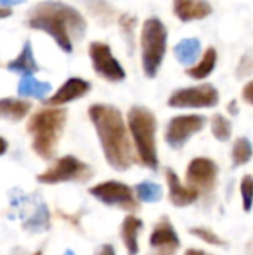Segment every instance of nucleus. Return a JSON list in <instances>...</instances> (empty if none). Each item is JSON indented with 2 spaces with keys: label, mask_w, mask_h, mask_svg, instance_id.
<instances>
[{
  "label": "nucleus",
  "mask_w": 253,
  "mask_h": 255,
  "mask_svg": "<svg viewBox=\"0 0 253 255\" xmlns=\"http://www.w3.org/2000/svg\"><path fill=\"white\" fill-rule=\"evenodd\" d=\"M240 193L243 200V209L245 212H251L253 208V176L245 175L240 184Z\"/></svg>",
  "instance_id": "cd10ccee"
},
{
  "label": "nucleus",
  "mask_w": 253,
  "mask_h": 255,
  "mask_svg": "<svg viewBox=\"0 0 253 255\" xmlns=\"http://www.w3.org/2000/svg\"><path fill=\"white\" fill-rule=\"evenodd\" d=\"M143 229V221L136 215H127L121 224L119 235L128 255L139 254V233Z\"/></svg>",
  "instance_id": "dca6fc26"
},
{
  "label": "nucleus",
  "mask_w": 253,
  "mask_h": 255,
  "mask_svg": "<svg viewBox=\"0 0 253 255\" xmlns=\"http://www.w3.org/2000/svg\"><path fill=\"white\" fill-rule=\"evenodd\" d=\"M253 72V58L249 54H245L237 66V78H246Z\"/></svg>",
  "instance_id": "c85d7f7f"
},
{
  "label": "nucleus",
  "mask_w": 253,
  "mask_h": 255,
  "mask_svg": "<svg viewBox=\"0 0 253 255\" xmlns=\"http://www.w3.org/2000/svg\"><path fill=\"white\" fill-rule=\"evenodd\" d=\"M88 193L106 206H113L127 212L139 211V202L134 196L133 188L124 182L106 181L100 182L88 190Z\"/></svg>",
  "instance_id": "6e6552de"
},
{
  "label": "nucleus",
  "mask_w": 253,
  "mask_h": 255,
  "mask_svg": "<svg viewBox=\"0 0 253 255\" xmlns=\"http://www.w3.org/2000/svg\"><path fill=\"white\" fill-rule=\"evenodd\" d=\"M64 255H75V254H73V251H70V250H67V251L64 253Z\"/></svg>",
  "instance_id": "c9c22d12"
},
{
  "label": "nucleus",
  "mask_w": 253,
  "mask_h": 255,
  "mask_svg": "<svg viewBox=\"0 0 253 255\" xmlns=\"http://www.w3.org/2000/svg\"><path fill=\"white\" fill-rule=\"evenodd\" d=\"M134 194L143 203H157L163 199L164 191L160 184L151 182V181H143L134 187Z\"/></svg>",
  "instance_id": "5701e85b"
},
{
  "label": "nucleus",
  "mask_w": 253,
  "mask_h": 255,
  "mask_svg": "<svg viewBox=\"0 0 253 255\" xmlns=\"http://www.w3.org/2000/svg\"><path fill=\"white\" fill-rule=\"evenodd\" d=\"M218 164L207 157H197L189 161L186 167V185L198 193L210 194L218 181Z\"/></svg>",
  "instance_id": "9b49d317"
},
{
  "label": "nucleus",
  "mask_w": 253,
  "mask_h": 255,
  "mask_svg": "<svg viewBox=\"0 0 253 255\" xmlns=\"http://www.w3.org/2000/svg\"><path fill=\"white\" fill-rule=\"evenodd\" d=\"M167 37L169 31L160 18L151 16L143 22L140 33L142 69L149 79H154L160 72L167 52Z\"/></svg>",
  "instance_id": "39448f33"
},
{
  "label": "nucleus",
  "mask_w": 253,
  "mask_h": 255,
  "mask_svg": "<svg viewBox=\"0 0 253 255\" xmlns=\"http://www.w3.org/2000/svg\"><path fill=\"white\" fill-rule=\"evenodd\" d=\"M127 126L134 140L136 154L145 167L151 170L158 169V149H157V117L146 106H133L127 114Z\"/></svg>",
  "instance_id": "20e7f679"
},
{
  "label": "nucleus",
  "mask_w": 253,
  "mask_h": 255,
  "mask_svg": "<svg viewBox=\"0 0 253 255\" xmlns=\"http://www.w3.org/2000/svg\"><path fill=\"white\" fill-rule=\"evenodd\" d=\"M95 255H116V253H115L113 245H110V244H104V245H101V247H100V250L97 251V254Z\"/></svg>",
  "instance_id": "7c9ffc66"
},
{
  "label": "nucleus",
  "mask_w": 253,
  "mask_h": 255,
  "mask_svg": "<svg viewBox=\"0 0 253 255\" xmlns=\"http://www.w3.org/2000/svg\"><path fill=\"white\" fill-rule=\"evenodd\" d=\"M119 30L122 31L124 37H125V42L128 45V49H134V28H136V22H137V18L133 16L131 13H121L119 19Z\"/></svg>",
  "instance_id": "a878e982"
},
{
  "label": "nucleus",
  "mask_w": 253,
  "mask_h": 255,
  "mask_svg": "<svg viewBox=\"0 0 253 255\" xmlns=\"http://www.w3.org/2000/svg\"><path fill=\"white\" fill-rule=\"evenodd\" d=\"M188 232H189V235L201 239L203 242H206L212 247H227V242L207 227H194V229H189Z\"/></svg>",
  "instance_id": "bb28decb"
},
{
  "label": "nucleus",
  "mask_w": 253,
  "mask_h": 255,
  "mask_svg": "<svg viewBox=\"0 0 253 255\" xmlns=\"http://www.w3.org/2000/svg\"><path fill=\"white\" fill-rule=\"evenodd\" d=\"M210 126H212V134L216 140L219 142H227L231 134H233V124L231 121L221 115V114H215L212 117V121H210Z\"/></svg>",
  "instance_id": "393cba45"
},
{
  "label": "nucleus",
  "mask_w": 253,
  "mask_h": 255,
  "mask_svg": "<svg viewBox=\"0 0 253 255\" xmlns=\"http://www.w3.org/2000/svg\"><path fill=\"white\" fill-rule=\"evenodd\" d=\"M167 103L174 109H209L219 103V91L212 84L179 88L171 93Z\"/></svg>",
  "instance_id": "0eeeda50"
},
{
  "label": "nucleus",
  "mask_w": 253,
  "mask_h": 255,
  "mask_svg": "<svg viewBox=\"0 0 253 255\" xmlns=\"http://www.w3.org/2000/svg\"><path fill=\"white\" fill-rule=\"evenodd\" d=\"M31 103L28 100L15 99V97H4L0 99V117L9 120V121H21L27 117V114L31 111Z\"/></svg>",
  "instance_id": "6ab92c4d"
},
{
  "label": "nucleus",
  "mask_w": 253,
  "mask_h": 255,
  "mask_svg": "<svg viewBox=\"0 0 253 255\" xmlns=\"http://www.w3.org/2000/svg\"><path fill=\"white\" fill-rule=\"evenodd\" d=\"M67 123V111L63 108H43L34 112L27 123L31 136V148L42 160L54 158L63 130Z\"/></svg>",
  "instance_id": "7ed1b4c3"
},
{
  "label": "nucleus",
  "mask_w": 253,
  "mask_h": 255,
  "mask_svg": "<svg viewBox=\"0 0 253 255\" xmlns=\"http://www.w3.org/2000/svg\"><path fill=\"white\" fill-rule=\"evenodd\" d=\"M173 12L182 22H189L207 18L213 12V7L209 1L203 0H176L173 3Z\"/></svg>",
  "instance_id": "2eb2a0df"
},
{
  "label": "nucleus",
  "mask_w": 253,
  "mask_h": 255,
  "mask_svg": "<svg viewBox=\"0 0 253 255\" xmlns=\"http://www.w3.org/2000/svg\"><path fill=\"white\" fill-rule=\"evenodd\" d=\"M166 179L169 185V197L173 206L176 208H186L192 203H195L200 197V193L188 185H183L177 176V173L173 169L166 170Z\"/></svg>",
  "instance_id": "4468645a"
},
{
  "label": "nucleus",
  "mask_w": 253,
  "mask_h": 255,
  "mask_svg": "<svg viewBox=\"0 0 253 255\" xmlns=\"http://www.w3.org/2000/svg\"><path fill=\"white\" fill-rule=\"evenodd\" d=\"M33 255H43V253H42V251H36Z\"/></svg>",
  "instance_id": "e433bc0d"
},
{
  "label": "nucleus",
  "mask_w": 253,
  "mask_h": 255,
  "mask_svg": "<svg viewBox=\"0 0 253 255\" xmlns=\"http://www.w3.org/2000/svg\"><path fill=\"white\" fill-rule=\"evenodd\" d=\"M89 91H91V84L88 81L81 79V78H70L45 103L49 108H58L73 100L85 97Z\"/></svg>",
  "instance_id": "ddd939ff"
},
{
  "label": "nucleus",
  "mask_w": 253,
  "mask_h": 255,
  "mask_svg": "<svg viewBox=\"0 0 253 255\" xmlns=\"http://www.w3.org/2000/svg\"><path fill=\"white\" fill-rule=\"evenodd\" d=\"M6 151H7V142H6V139H3L0 136V155H3Z\"/></svg>",
  "instance_id": "72a5a7b5"
},
{
  "label": "nucleus",
  "mask_w": 253,
  "mask_h": 255,
  "mask_svg": "<svg viewBox=\"0 0 253 255\" xmlns=\"http://www.w3.org/2000/svg\"><path fill=\"white\" fill-rule=\"evenodd\" d=\"M149 245L154 250L152 253L164 255H176L179 247H180V239L171 224V221L167 217H161L160 221L155 224L151 238H149Z\"/></svg>",
  "instance_id": "f8f14e48"
},
{
  "label": "nucleus",
  "mask_w": 253,
  "mask_h": 255,
  "mask_svg": "<svg viewBox=\"0 0 253 255\" xmlns=\"http://www.w3.org/2000/svg\"><path fill=\"white\" fill-rule=\"evenodd\" d=\"M88 117L98 136L107 164L116 172L128 170L134 163L133 145L128 136V126L118 108L95 103L88 108Z\"/></svg>",
  "instance_id": "f03ea898"
},
{
  "label": "nucleus",
  "mask_w": 253,
  "mask_h": 255,
  "mask_svg": "<svg viewBox=\"0 0 253 255\" xmlns=\"http://www.w3.org/2000/svg\"><path fill=\"white\" fill-rule=\"evenodd\" d=\"M52 90L49 82H42L34 76H22L18 82V96L43 100Z\"/></svg>",
  "instance_id": "412c9836"
},
{
  "label": "nucleus",
  "mask_w": 253,
  "mask_h": 255,
  "mask_svg": "<svg viewBox=\"0 0 253 255\" xmlns=\"http://www.w3.org/2000/svg\"><path fill=\"white\" fill-rule=\"evenodd\" d=\"M227 109H228V112H230V114H231L233 117L239 115V112H240V108L237 106V100H231V102L228 103Z\"/></svg>",
  "instance_id": "2f4dec72"
},
{
  "label": "nucleus",
  "mask_w": 253,
  "mask_h": 255,
  "mask_svg": "<svg viewBox=\"0 0 253 255\" xmlns=\"http://www.w3.org/2000/svg\"><path fill=\"white\" fill-rule=\"evenodd\" d=\"M10 15H12V9H3V7H0V19L7 18Z\"/></svg>",
  "instance_id": "f704fd0d"
},
{
  "label": "nucleus",
  "mask_w": 253,
  "mask_h": 255,
  "mask_svg": "<svg viewBox=\"0 0 253 255\" xmlns=\"http://www.w3.org/2000/svg\"><path fill=\"white\" fill-rule=\"evenodd\" d=\"M22 229L30 233H43L51 229V214L43 200H39L31 212L22 220Z\"/></svg>",
  "instance_id": "a211bd4d"
},
{
  "label": "nucleus",
  "mask_w": 253,
  "mask_h": 255,
  "mask_svg": "<svg viewBox=\"0 0 253 255\" xmlns=\"http://www.w3.org/2000/svg\"><path fill=\"white\" fill-rule=\"evenodd\" d=\"M185 255H210V254H207V253H204V251H201V250L189 248V250H186V251H185Z\"/></svg>",
  "instance_id": "473e14b6"
},
{
  "label": "nucleus",
  "mask_w": 253,
  "mask_h": 255,
  "mask_svg": "<svg viewBox=\"0 0 253 255\" xmlns=\"http://www.w3.org/2000/svg\"><path fill=\"white\" fill-rule=\"evenodd\" d=\"M206 126V117L198 114L177 115L167 124L164 139L166 143L173 149H182L186 142L197 133H200Z\"/></svg>",
  "instance_id": "9d476101"
},
{
  "label": "nucleus",
  "mask_w": 253,
  "mask_h": 255,
  "mask_svg": "<svg viewBox=\"0 0 253 255\" xmlns=\"http://www.w3.org/2000/svg\"><path fill=\"white\" fill-rule=\"evenodd\" d=\"M216 63H218V52L213 46H210L206 49L204 55L201 57V60L195 66L186 69V75L192 79H197V81L206 79L215 70Z\"/></svg>",
  "instance_id": "4be33fe9"
},
{
  "label": "nucleus",
  "mask_w": 253,
  "mask_h": 255,
  "mask_svg": "<svg viewBox=\"0 0 253 255\" xmlns=\"http://www.w3.org/2000/svg\"><path fill=\"white\" fill-rule=\"evenodd\" d=\"M242 97L246 103L253 105V81L248 82L245 87H243V91H242Z\"/></svg>",
  "instance_id": "c756f323"
},
{
  "label": "nucleus",
  "mask_w": 253,
  "mask_h": 255,
  "mask_svg": "<svg viewBox=\"0 0 253 255\" xmlns=\"http://www.w3.org/2000/svg\"><path fill=\"white\" fill-rule=\"evenodd\" d=\"M7 70L19 73L22 76H33L34 73L39 72V64L34 58L33 54V45L30 40H25L22 45V49L19 52V55L16 58H13L12 61L7 63Z\"/></svg>",
  "instance_id": "f3484780"
},
{
  "label": "nucleus",
  "mask_w": 253,
  "mask_h": 255,
  "mask_svg": "<svg viewBox=\"0 0 253 255\" xmlns=\"http://www.w3.org/2000/svg\"><path fill=\"white\" fill-rule=\"evenodd\" d=\"M174 57L177 58V61L180 64L185 66H191L197 61V58L200 57L201 52V42L197 37H186L182 39L179 43H176V46L173 48Z\"/></svg>",
  "instance_id": "aec40b11"
},
{
  "label": "nucleus",
  "mask_w": 253,
  "mask_h": 255,
  "mask_svg": "<svg viewBox=\"0 0 253 255\" xmlns=\"http://www.w3.org/2000/svg\"><path fill=\"white\" fill-rule=\"evenodd\" d=\"M88 54L94 72L107 82H122L125 79V69L115 58L107 43L94 40L88 46Z\"/></svg>",
  "instance_id": "1a4fd4ad"
},
{
  "label": "nucleus",
  "mask_w": 253,
  "mask_h": 255,
  "mask_svg": "<svg viewBox=\"0 0 253 255\" xmlns=\"http://www.w3.org/2000/svg\"><path fill=\"white\" fill-rule=\"evenodd\" d=\"M94 176L92 167L75 155L58 158L51 167L36 176L37 182L54 185L61 182H86Z\"/></svg>",
  "instance_id": "423d86ee"
},
{
  "label": "nucleus",
  "mask_w": 253,
  "mask_h": 255,
  "mask_svg": "<svg viewBox=\"0 0 253 255\" xmlns=\"http://www.w3.org/2000/svg\"><path fill=\"white\" fill-rule=\"evenodd\" d=\"M25 25L28 28L48 33L61 51L70 54L75 43L86 34V19L73 6L63 1H40L27 12Z\"/></svg>",
  "instance_id": "f257e3e1"
},
{
  "label": "nucleus",
  "mask_w": 253,
  "mask_h": 255,
  "mask_svg": "<svg viewBox=\"0 0 253 255\" xmlns=\"http://www.w3.org/2000/svg\"><path fill=\"white\" fill-rule=\"evenodd\" d=\"M253 146L252 142L248 137H239L236 139L231 151V160H233V167H240L248 164L252 160Z\"/></svg>",
  "instance_id": "b1692460"
}]
</instances>
